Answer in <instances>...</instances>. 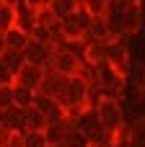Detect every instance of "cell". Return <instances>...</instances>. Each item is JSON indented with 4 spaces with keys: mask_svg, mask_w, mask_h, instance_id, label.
<instances>
[{
    "mask_svg": "<svg viewBox=\"0 0 145 147\" xmlns=\"http://www.w3.org/2000/svg\"><path fill=\"white\" fill-rule=\"evenodd\" d=\"M104 62L112 65L119 75H127V67H130V52H127L125 36H112V39L104 41Z\"/></svg>",
    "mask_w": 145,
    "mask_h": 147,
    "instance_id": "cell-1",
    "label": "cell"
},
{
    "mask_svg": "<svg viewBox=\"0 0 145 147\" xmlns=\"http://www.w3.org/2000/svg\"><path fill=\"white\" fill-rule=\"evenodd\" d=\"M88 26H91V16L86 8H75L67 18L60 21V28H62V36L65 39H83L88 34Z\"/></svg>",
    "mask_w": 145,
    "mask_h": 147,
    "instance_id": "cell-2",
    "label": "cell"
},
{
    "mask_svg": "<svg viewBox=\"0 0 145 147\" xmlns=\"http://www.w3.org/2000/svg\"><path fill=\"white\" fill-rule=\"evenodd\" d=\"M96 116H99V121L104 124V129L114 134V132L122 127V106H119V101H117V98H104V101L96 106Z\"/></svg>",
    "mask_w": 145,
    "mask_h": 147,
    "instance_id": "cell-3",
    "label": "cell"
},
{
    "mask_svg": "<svg viewBox=\"0 0 145 147\" xmlns=\"http://www.w3.org/2000/svg\"><path fill=\"white\" fill-rule=\"evenodd\" d=\"M80 62H83V59H78L73 52H67V49H62V47H54L49 67H52L54 72L65 75V78H73V75H78V70H80Z\"/></svg>",
    "mask_w": 145,
    "mask_h": 147,
    "instance_id": "cell-4",
    "label": "cell"
},
{
    "mask_svg": "<svg viewBox=\"0 0 145 147\" xmlns=\"http://www.w3.org/2000/svg\"><path fill=\"white\" fill-rule=\"evenodd\" d=\"M52 52H54L52 44H39V41L29 39V44H26V49H23V59L31 62V65H39V67H49Z\"/></svg>",
    "mask_w": 145,
    "mask_h": 147,
    "instance_id": "cell-5",
    "label": "cell"
},
{
    "mask_svg": "<svg viewBox=\"0 0 145 147\" xmlns=\"http://www.w3.org/2000/svg\"><path fill=\"white\" fill-rule=\"evenodd\" d=\"M65 83H67V78H65V75L54 72L52 67H44V78H42V85H39V90H36V93H42V96H49V98H57V101H60V96H62V90H65Z\"/></svg>",
    "mask_w": 145,
    "mask_h": 147,
    "instance_id": "cell-6",
    "label": "cell"
},
{
    "mask_svg": "<svg viewBox=\"0 0 145 147\" xmlns=\"http://www.w3.org/2000/svg\"><path fill=\"white\" fill-rule=\"evenodd\" d=\"M34 106H36L42 114H44L47 124L67 119V116H65V109H62V103H60L57 98H49V96H42V93H36V98H34Z\"/></svg>",
    "mask_w": 145,
    "mask_h": 147,
    "instance_id": "cell-7",
    "label": "cell"
},
{
    "mask_svg": "<svg viewBox=\"0 0 145 147\" xmlns=\"http://www.w3.org/2000/svg\"><path fill=\"white\" fill-rule=\"evenodd\" d=\"M42 78H44V67L31 65V62H23V65H21V70L16 72V80H13V83L26 85V88H31V90H39Z\"/></svg>",
    "mask_w": 145,
    "mask_h": 147,
    "instance_id": "cell-8",
    "label": "cell"
},
{
    "mask_svg": "<svg viewBox=\"0 0 145 147\" xmlns=\"http://www.w3.org/2000/svg\"><path fill=\"white\" fill-rule=\"evenodd\" d=\"M0 124H3L5 129L16 132V134H23V132H26V129H23V109L10 106V109L0 111Z\"/></svg>",
    "mask_w": 145,
    "mask_h": 147,
    "instance_id": "cell-9",
    "label": "cell"
},
{
    "mask_svg": "<svg viewBox=\"0 0 145 147\" xmlns=\"http://www.w3.org/2000/svg\"><path fill=\"white\" fill-rule=\"evenodd\" d=\"M23 129L26 132H44L47 129V119H44V114L36 106L23 109Z\"/></svg>",
    "mask_w": 145,
    "mask_h": 147,
    "instance_id": "cell-10",
    "label": "cell"
},
{
    "mask_svg": "<svg viewBox=\"0 0 145 147\" xmlns=\"http://www.w3.org/2000/svg\"><path fill=\"white\" fill-rule=\"evenodd\" d=\"M16 26H18L21 31L31 34V31H34V26H36V10L21 3V5L16 8Z\"/></svg>",
    "mask_w": 145,
    "mask_h": 147,
    "instance_id": "cell-11",
    "label": "cell"
},
{
    "mask_svg": "<svg viewBox=\"0 0 145 147\" xmlns=\"http://www.w3.org/2000/svg\"><path fill=\"white\" fill-rule=\"evenodd\" d=\"M29 34L26 31H21L18 26H13V28H8L5 31V47L8 49H18V52H23L26 49V44H29Z\"/></svg>",
    "mask_w": 145,
    "mask_h": 147,
    "instance_id": "cell-12",
    "label": "cell"
},
{
    "mask_svg": "<svg viewBox=\"0 0 145 147\" xmlns=\"http://www.w3.org/2000/svg\"><path fill=\"white\" fill-rule=\"evenodd\" d=\"M34 98H36V90L13 83V106H18V109H29V106H34Z\"/></svg>",
    "mask_w": 145,
    "mask_h": 147,
    "instance_id": "cell-13",
    "label": "cell"
},
{
    "mask_svg": "<svg viewBox=\"0 0 145 147\" xmlns=\"http://www.w3.org/2000/svg\"><path fill=\"white\" fill-rule=\"evenodd\" d=\"M47 8H49V13H52L57 21H62V18H67V16L78 8V3H75V0H49Z\"/></svg>",
    "mask_w": 145,
    "mask_h": 147,
    "instance_id": "cell-14",
    "label": "cell"
},
{
    "mask_svg": "<svg viewBox=\"0 0 145 147\" xmlns=\"http://www.w3.org/2000/svg\"><path fill=\"white\" fill-rule=\"evenodd\" d=\"M0 59L13 70V75H16V72L21 70V65L26 62V59H23V52H18V49H5V52L0 54Z\"/></svg>",
    "mask_w": 145,
    "mask_h": 147,
    "instance_id": "cell-15",
    "label": "cell"
},
{
    "mask_svg": "<svg viewBox=\"0 0 145 147\" xmlns=\"http://www.w3.org/2000/svg\"><path fill=\"white\" fill-rule=\"evenodd\" d=\"M109 3H112V0H83L80 8H86L88 16L96 18V16H106V13H109Z\"/></svg>",
    "mask_w": 145,
    "mask_h": 147,
    "instance_id": "cell-16",
    "label": "cell"
},
{
    "mask_svg": "<svg viewBox=\"0 0 145 147\" xmlns=\"http://www.w3.org/2000/svg\"><path fill=\"white\" fill-rule=\"evenodd\" d=\"M16 26V8L0 3V31H8Z\"/></svg>",
    "mask_w": 145,
    "mask_h": 147,
    "instance_id": "cell-17",
    "label": "cell"
},
{
    "mask_svg": "<svg viewBox=\"0 0 145 147\" xmlns=\"http://www.w3.org/2000/svg\"><path fill=\"white\" fill-rule=\"evenodd\" d=\"M21 147H47L44 132H23L21 134Z\"/></svg>",
    "mask_w": 145,
    "mask_h": 147,
    "instance_id": "cell-18",
    "label": "cell"
},
{
    "mask_svg": "<svg viewBox=\"0 0 145 147\" xmlns=\"http://www.w3.org/2000/svg\"><path fill=\"white\" fill-rule=\"evenodd\" d=\"M13 106V83L10 85H0V111Z\"/></svg>",
    "mask_w": 145,
    "mask_h": 147,
    "instance_id": "cell-19",
    "label": "cell"
},
{
    "mask_svg": "<svg viewBox=\"0 0 145 147\" xmlns=\"http://www.w3.org/2000/svg\"><path fill=\"white\" fill-rule=\"evenodd\" d=\"M13 80H16L13 70H10V67H8V65H5V62L0 59V85H10Z\"/></svg>",
    "mask_w": 145,
    "mask_h": 147,
    "instance_id": "cell-20",
    "label": "cell"
},
{
    "mask_svg": "<svg viewBox=\"0 0 145 147\" xmlns=\"http://www.w3.org/2000/svg\"><path fill=\"white\" fill-rule=\"evenodd\" d=\"M23 5H29V8H34V10H39V8H44V0H23Z\"/></svg>",
    "mask_w": 145,
    "mask_h": 147,
    "instance_id": "cell-21",
    "label": "cell"
},
{
    "mask_svg": "<svg viewBox=\"0 0 145 147\" xmlns=\"http://www.w3.org/2000/svg\"><path fill=\"white\" fill-rule=\"evenodd\" d=\"M0 3H3V5H10V8H18L23 0H0Z\"/></svg>",
    "mask_w": 145,
    "mask_h": 147,
    "instance_id": "cell-22",
    "label": "cell"
},
{
    "mask_svg": "<svg viewBox=\"0 0 145 147\" xmlns=\"http://www.w3.org/2000/svg\"><path fill=\"white\" fill-rule=\"evenodd\" d=\"M5 49H8V47H5V31H0V54H3Z\"/></svg>",
    "mask_w": 145,
    "mask_h": 147,
    "instance_id": "cell-23",
    "label": "cell"
}]
</instances>
